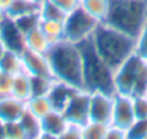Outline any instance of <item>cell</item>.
Instances as JSON below:
<instances>
[{"label":"cell","instance_id":"6da1fadb","mask_svg":"<svg viewBox=\"0 0 147 139\" xmlns=\"http://www.w3.org/2000/svg\"><path fill=\"white\" fill-rule=\"evenodd\" d=\"M53 78L66 82L78 89H84L82 78V55L77 43L66 39L51 45L46 52Z\"/></svg>","mask_w":147,"mask_h":139},{"label":"cell","instance_id":"7a4b0ae2","mask_svg":"<svg viewBox=\"0 0 147 139\" xmlns=\"http://www.w3.org/2000/svg\"><path fill=\"white\" fill-rule=\"evenodd\" d=\"M82 55L84 89L88 92H104L115 95L114 69L100 56L91 39L78 43Z\"/></svg>","mask_w":147,"mask_h":139},{"label":"cell","instance_id":"3957f363","mask_svg":"<svg viewBox=\"0 0 147 139\" xmlns=\"http://www.w3.org/2000/svg\"><path fill=\"white\" fill-rule=\"evenodd\" d=\"M92 45L100 53V56L114 69L127 60L133 53H136L137 39L105 25L100 23L91 36Z\"/></svg>","mask_w":147,"mask_h":139},{"label":"cell","instance_id":"277c9868","mask_svg":"<svg viewBox=\"0 0 147 139\" xmlns=\"http://www.w3.org/2000/svg\"><path fill=\"white\" fill-rule=\"evenodd\" d=\"M147 22V0H110L102 23L137 39Z\"/></svg>","mask_w":147,"mask_h":139},{"label":"cell","instance_id":"5b68a950","mask_svg":"<svg viewBox=\"0 0 147 139\" xmlns=\"http://www.w3.org/2000/svg\"><path fill=\"white\" fill-rule=\"evenodd\" d=\"M115 93L137 96L147 89V60L137 52L133 53L114 70Z\"/></svg>","mask_w":147,"mask_h":139},{"label":"cell","instance_id":"8992f818","mask_svg":"<svg viewBox=\"0 0 147 139\" xmlns=\"http://www.w3.org/2000/svg\"><path fill=\"white\" fill-rule=\"evenodd\" d=\"M101 22L92 17L81 6L68 13L63 26H65V39L72 43H81L87 39H91L92 33Z\"/></svg>","mask_w":147,"mask_h":139},{"label":"cell","instance_id":"52a82bcc","mask_svg":"<svg viewBox=\"0 0 147 139\" xmlns=\"http://www.w3.org/2000/svg\"><path fill=\"white\" fill-rule=\"evenodd\" d=\"M90 102H91V92L80 89L71 98L68 105L63 108L62 113L65 115L68 122L84 126L87 122H90Z\"/></svg>","mask_w":147,"mask_h":139},{"label":"cell","instance_id":"ba28073f","mask_svg":"<svg viewBox=\"0 0 147 139\" xmlns=\"http://www.w3.org/2000/svg\"><path fill=\"white\" fill-rule=\"evenodd\" d=\"M114 95L104 92H91L90 102V120L110 125L113 119Z\"/></svg>","mask_w":147,"mask_h":139},{"label":"cell","instance_id":"9c48e42d","mask_svg":"<svg viewBox=\"0 0 147 139\" xmlns=\"http://www.w3.org/2000/svg\"><path fill=\"white\" fill-rule=\"evenodd\" d=\"M136 120L133 96L115 93L114 95V108H113V119L110 125H115L124 130H127Z\"/></svg>","mask_w":147,"mask_h":139},{"label":"cell","instance_id":"30bf717a","mask_svg":"<svg viewBox=\"0 0 147 139\" xmlns=\"http://www.w3.org/2000/svg\"><path fill=\"white\" fill-rule=\"evenodd\" d=\"M0 37L3 39V42L9 50L23 53V50L26 49L25 35L18 27L16 22L6 15H3V17L0 19Z\"/></svg>","mask_w":147,"mask_h":139},{"label":"cell","instance_id":"8fae6325","mask_svg":"<svg viewBox=\"0 0 147 139\" xmlns=\"http://www.w3.org/2000/svg\"><path fill=\"white\" fill-rule=\"evenodd\" d=\"M22 57H23V65H25V72H28L30 76L53 78V73H52V69H51L46 55L25 49L22 53Z\"/></svg>","mask_w":147,"mask_h":139},{"label":"cell","instance_id":"7c38bea8","mask_svg":"<svg viewBox=\"0 0 147 139\" xmlns=\"http://www.w3.org/2000/svg\"><path fill=\"white\" fill-rule=\"evenodd\" d=\"M40 123H42L40 139H43V138L59 139L68 125V120H66L65 115L62 113V110L52 109L49 113H46L43 118H40Z\"/></svg>","mask_w":147,"mask_h":139},{"label":"cell","instance_id":"4fadbf2b","mask_svg":"<svg viewBox=\"0 0 147 139\" xmlns=\"http://www.w3.org/2000/svg\"><path fill=\"white\" fill-rule=\"evenodd\" d=\"M80 89L72 86L66 82H62V80H58L55 79L52 86H51V90L48 93V98L53 106V109L56 110H63V108L68 105V102L71 100V98L75 95Z\"/></svg>","mask_w":147,"mask_h":139},{"label":"cell","instance_id":"5bb4252c","mask_svg":"<svg viewBox=\"0 0 147 139\" xmlns=\"http://www.w3.org/2000/svg\"><path fill=\"white\" fill-rule=\"evenodd\" d=\"M26 110V102L13 95L0 98V119L3 122H15L22 118Z\"/></svg>","mask_w":147,"mask_h":139},{"label":"cell","instance_id":"9a60e30c","mask_svg":"<svg viewBox=\"0 0 147 139\" xmlns=\"http://www.w3.org/2000/svg\"><path fill=\"white\" fill-rule=\"evenodd\" d=\"M25 46H26L28 50L46 55V52L51 47V42L46 39V36L43 35V32L38 26V27L32 29L30 32H28L25 35Z\"/></svg>","mask_w":147,"mask_h":139},{"label":"cell","instance_id":"2e32d148","mask_svg":"<svg viewBox=\"0 0 147 139\" xmlns=\"http://www.w3.org/2000/svg\"><path fill=\"white\" fill-rule=\"evenodd\" d=\"M42 0H13L12 6L6 12V16L16 19L30 13H39Z\"/></svg>","mask_w":147,"mask_h":139},{"label":"cell","instance_id":"e0dca14e","mask_svg":"<svg viewBox=\"0 0 147 139\" xmlns=\"http://www.w3.org/2000/svg\"><path fill=\"white\" fill-rule=\"evenodd\" d=\"M0 70L7 72L10 75H18L20 72H25V65L22 53H18L15 50H9L0 59Z\"/></svg>","mask_w":147,"mask_h":139},{"label":"cell","instance_id":"ac0fdd59","mask_svg":"<svg viewBox=\"0 0 147 139\" xmlns=\"http://www.w3.org/2000/svg\"><path fill=\"white\" fill-rule=\"evenodd\" d=\"M23 130H25V136L26 139H40L42 136V123H40V118L33 115L32 112H29L28 109L25 110V113L22 115V118L19 119Z\"/></svg>","mask_w":147,"mask_h":139},{"label":"cell","instance_id":"d6986e66","mask_svg":"<svg viewBox=\"0 0 147 139\" xmlns=\"http://www.w3.org/2000/svg\"><path fill=\"white\" fill-rule=\"evenodd\" d=\"M12 95L18 99L28 100L32 96V85H30V75L28 72H20L18 75H13V86H12Z\"/></svg>","mask_w":147,"mask_h":139},{"label":"cell","instance_id":"ffe728a7","mask_svg":"<svg viewBox=\"0 0 147 139\" xmlns=\"http://www.w3.org/2000/svg\"><path fill=\"white\" fill-rule=\"evenodd\" d=\"M39 27L43 32V35L46 36V39L51 42V45H53V43L61 42V40L65 39V26H63V22L40 19Z\"/></svg>","mask_w":147,"mask_h":139},{"label":"cell","instance_id":"44dd1931","mask_svg":"<svg viewBox=\"0 0 147 139\" xmlns=\"http://www.w3.org/2000/svg\"><path fill=\"white\" fill-rule=\"evenodd\" d=\"M80 6L97 20L104 22L110 9V0H80Z\"/></svg>","mask_w":147,"mask_h":139},{"label":"cell","instance_id":"7402d4cb","mask_svg":"<svg viewBox=\"0 0 147 139\" xmlns=\"http://www.w3.org/2000/svg\"><path fill=\"white\" fill-rule=\"evenodd\" d=\"M26 109L29 112H32L33 115L43 118L46 113H49L53 109V106H52L48 95H45V96H30L26 100Z\"/></svg>","mask_w":147,"mask_h":139},{"label":"cell","instance_id":"603a6c76","mask_svg":"<svg viewBox=\"0 0 147 139\" xmlns=\"http://www.w3.org/2000/svg\"><path fill=\"white\" fill-rule=\"evenodd\" d=\"M40 19H48V20H58V22H65L68 13H65L62 9L51 3L49 0H42L40 9H39Z\"/></svg>","mask_w":147,"mask_h":139},{"label":"cell","instance_id":"cb8c5ba5","mask_svg":"<svg viewBox=\"0 0 147 139\" xmlns=\"http://www.w3.org/2000/svg\"><path fill=\"white\" fill-rule=\"evenodd\" d=\"M108 125L100 122H87L82 126V139H105Z\"/></svg>","mask_w":147,"mask_h":139},{"label":"cell","instance_id":"d4e9b609","mask_svg":"<svg viewBox=\"0 0 147 139\" xmlns=\"http://www.w3.org/2000/svg\"><path fill=\"white\" fill-rule=\"evenodd\" d=\"M53 78H45V76H30V85H32V96H45L49 93L51 86L53 83Z\"/></svg>","mask_w":147,"mask_h":139},{"label":"cell","instance_id":"484cf974","mask_svg":"<svg viewBox=\"0 0 147 139\" xmlns=\"http://www.w3.org/2000/svg\"><path fill=\"white\" fill-rule=\"evenodd\" d=\"M18 25V27L22 30L23 35H26L28 32H30L32 29L38 27L40 25V15L39 13H30V15H25L20 17L13 19Z\"/></svg>","mask_w":147,"mask_h":139},{"label":"cell","instance_id":"4316f807","mask_svg":"<svg viewBox=\"0 0 147 139\" xmlns=\"http://www.w3.org/2000/svg\"><path fill=\"white\" fill-rule=\"evenodd\" d=\"M127 139H147V119H136L127 129Z\"/></svg>","mask_w":147,"mask_h":139},{"label":"cell","instance_id":"83f0119b","mask_svg":"<svg viewBox=\"0 0 147 139\" xmlns=\"http://www.w3.org/2000/svg\"><path fill=\"white\" fill-rule=\"evenodd\" d=\"M133 106H134L136 119H147V96L146 95L133 96Z\"/></svg>","mask_w":147,"mask_h":139},{"label":"cell","instance_id":"f1b7e54d","mask_svg":"<svg viewBox=\"0 0 147 139\" xmlns=\"http://www.w3.org/2000/svg\"><path fill=\"white\" fill-rule=\"evenodd\" d=\"M6 139H26L25 130L19 120L6 123Z\"/></svg>","mask_w":147,"mask_h":139},{"label":"cell","instance_id":"f546056e","mask_svg":"<svg viewBox=\"0 0 147 139\" xmlns=\"http://www.w3.org/2000/svg\"><path fill=\"white\" fill-rule=\"evenodd\" d=\"M12 86H13V75L0 70V98L12 95Z\"/></svg>","mask_w":147,"mask_h":139},{"label":"cell","instance_id":"4dcf8cb0","mask_svg":"<svg viewBox=\"0 0 147 139\" xmlns=\"http://www.w3.org/2000/svg\"><path fill=\"white\" fill-rule=\"evenodd\" d=\"M59 139H82V126L68 122V125Z\"/></svg>","mask_w":147,"mask_h":139},{"label":"cell","instance_id":"1f68e13d","mask_svg":"<svg viewBox=\"0 0 147 139\" xmlns=\"http://www.w3.org/2000/svg\"><path fill=\"white\" fill-rule=\"evenodd\" d=\"M136 52L147 60V22L140 33V36L137 37V43H136Z\"/></svg>","mask_w":147,"mask_h":139},{"label":"cell","instance_id":"d6a6232c","mask_svg":"<svg viewBox=\"0 0 147 139\" xmlns=\"http://www.w3.org/2000/svg\"><path fill=\"white\" fill-rule=\"evenodd\" d=\"M49 2L62 9L65 13H71L80 6V0H49Z\"/></svg>","mask_w":147,"mask_h":139},{"label":"cell","instance_id":"836d02e7","mask_svg":"<svg viewBox=\"0 0 147 139\" xmlns=\"http://www.w3.org/2000/svg\"><path fill=\"white\" fill-rule=\"evenodd\" d=\"M105 139H127V130H124L115 125H108Z\"/></svg>","mask_w":147,"mask_h":139},{"label":"cell","instance_id":"e575fe53","mask_svg":"<svg viewBox=\"0 0 147 139\" xmlns=\"http://www.w3.org/2000/svg\"><path fill=\"white\" fill-rule=\"evenodd\" d=\"M12 3H13V0H0V15H6Z\"/></svg>","mask_w":147,"mask_h":139},{"label":"cell","instance_id":"d590c367","mask_svg":"<svg viewBox=\"0 0 147 139\" xmlns=\"http://www.w3.org/2000/svg\"><path fill=\"white\" fill-rule=\"evenodd\" d=\"M0 139H6V122L0 119Z\"/></svg>","mask_w":147,"mask_h":139},{"label":"cell","instance_id":"8d00e7d4","mask_svg":"<svg viewBox=\"0 0 147 139\" xmlns=\"http://www.w3.org/2000/svg\"><path fill=\"white\" fill-rule=\"evenodd\" d=\"M7 52V46L5 45V42H3V39L0 37V59L3 57V55Z\"/></svg>","mask_w":147,"mask_h":139},{"label":"cell","instance_id":"74e56055","mask_svg":"<svg viewBox=\"0 0 147 139\" xmlns=\"http://www.w3.org/2000/svg\"><path fill=\"white\" fill-rule=\"evenodd\" d=\"M144 95H146V96H147V89H146V93H144Z\"/></svg>","mask_w":147,"mask_h":139}]
</instances>
